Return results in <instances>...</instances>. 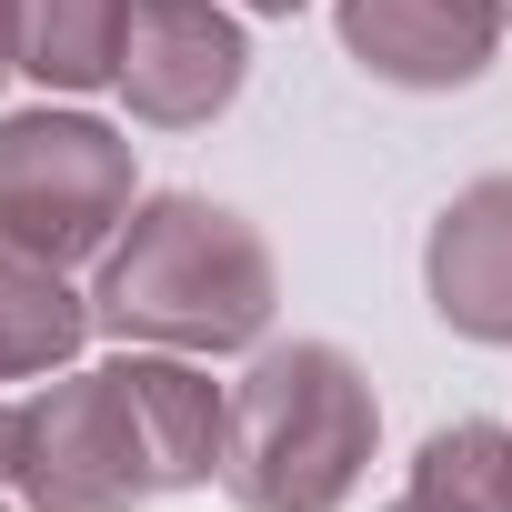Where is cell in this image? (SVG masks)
Returning <instances> with one entry per match:
<instances>
[{
	"label": "cell",
	"instance_id": "6da1fadb",
	"mask_svg": "<svg viewBox=\"0 0 512 512\" xmlns=\"http://www.w3.org/2000/svg\"><path fill=\"white\" fill-rule=\"evenodd\" d=\"M362 442H372V402H362L352 362L302 342V352H272L251 372V392L231 402V462L221 472L262 512H322L352 492Z\"/></svg>",
	"mask_w": 512,
	"mask_h": 512
},
{
	"label": "cell",
	"instance_id": "7a4b0ae2",
	"mask_svg": "<svg viewBox=\"0 0 512 512\" xmlns=\"http://www.w3.org/2000/svg\"><path fill=\"white\" fill-rule=\"evenodd\" d=\"M111 322L121 332H161V342H241L262 322V251L231 231V211L211 201H161L121 272H111Z\"/></svg>",
	"mask_w": 512,
	"mask_h": 512
},
{
	"label": "cell",
	"instance_id": "3957f363",
	"mask_svg": "<svg viewBox=\"0 0 512 512\" xmlns=\"http://www.w3.org/2000/svg\"><path fill=\"white\" fill-rule=\"evenodd\" d=\"M121 191H131L121 151L91 121H21V131H0V231L21 251H41V262L91 251L111 231Z\"/></svg>",
	"mask_w": 512,
	"mask_h": 512
},
{
	"label": "cell",
	"instance_id": "277c9868",
	"mask_svg": "<svg viewBox=\"0 0 512 512\" xmlns=\"http://www.w3.org/2000/svg\"><path fill=\"white\" fill-rule=\"evenodd\" d=\"M121 81L151 121H201L231 101L241 81V41L221 11L201 0H131V31H121Z\"/></svg>",
	"mask_w": 512,
	"mask_h": 512
},
{
	"label": "cell",
	"instance_id": "5b68a950",
	"mask_svg": "<svg viewBox=\"0 0 512 512\" xmlns=\"http://www.w3.org/2000/svg\"><path fill=\"white\" fill-rule=\"evenodd\" d=\"M512 0H352V51H372L382 81H472L502 41Z\"/></svg>",
	"mask_w": 512,
	"mask_h": 512
},
{
	"label": "cell",
	"instance_id": "8992f818",
	"mask_svg": "<svg viewBox=\"0 0 512 512\" xmlns=\"http://www.w3.org/2000/svg\"><path fill=\"white\" fill-rule=\"evenodd\" d=\"M432 292H442V322L482 332V342H512V181H482L442 241H432Z\"/></svg>",
	"mask_w": 512,
	"mask_h": 512
},
{
	"label": "cell",
	"instance_id": "52a82bcc",
	"mask_svg": "<svg viewBox=\"0 0 512 512\" xmlns=\"http://www.w3.org/2000/svg\"><path fill=\"white\" fill-rule=\"evenodd\" d=\"M81 332L71 292L41 272V251H0V372H31V362H61Z\"/></svg>",
	"mask_w": 512,
	"mask_h": 512
},
{
	"label": "cell",
	"instance_id": "ba28073f",
	"mask_svg": "<svg viewBox=\"0 0 512 512\" xmlns=\"http://www.w3.org/2000/svg\"><path fill=\"white\" fill-rule=\"evenodd\" d=\"M31 21V71L51 81H101L121 61V31H131V0H21Z\"/></svg>",
	"mask_w": 512,
	"mask_h": 512
},
{
	"label": "cell",
	"instance_id": "9c48e42d",
	"mask_svg": "<svg viewBox=\"0 0 512 512\" xmlns=\"http://www.w3.org/2000/svg\"><path fill=\"white\" fill-rule=\"evenodd\" d=\"M422 502L432 512H512V442L502 432H442L422 452Z\"/></svg>",
	"mask_w": 512,
	"mask_h": 512
},
{
	"label": "cell",
	"instance_id": "30bf717a",
	"mask_svg": "<svg viewBox=\"0 0 512 512\" xmlns=\"http://www.w3.org/2000/svg\"><path fill=\"white\" fill-rule=\"evenodd\" d=\"M11 21H21V0H0V41H11Z\"/></svg>",
	"mask_w": 512,
	"mask_h": 512
},
{
	"label": "cell",
	"instance_id": "8fae6325",
	"mask_svg": "<svg viewBox=\"0 0 512 512\" xmlns=\"http://www.w3.org/2000/svg\"><path fill=\"white\" fill-rule=\"evenodd\" d=\"M412 512H432V502H412Z\"/></svg>",
	"mask_w": 512,
	"mask_h": 512
}]
</instances>
